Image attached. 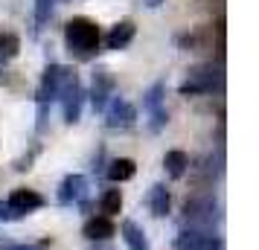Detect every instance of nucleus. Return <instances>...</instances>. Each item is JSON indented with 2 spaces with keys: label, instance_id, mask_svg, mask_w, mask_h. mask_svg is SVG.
I'll use <instances>...</instances> for the list:
<instances>
[{
  "label": "nucleus",
  "instance_id": "nucleus-5",
  "mask_svg": "<svg viewBox=\"0 0 259 250\" xmlns=\"http://www.w3.org/2000/svg\"><path fill=\"white\" fill-rule=\"evenodd\" d=\"M224 241L219 233L204 227H187L175 236V250H222Z\"/></svg>",
  "mask_w": 259,
  "mask_h": 250
},
{
  "label": "nucleus",
  "instance_id": "nucleus-15",
  "mask_svg": "<svg viewBox=\"0 0 259 250\" xmlns=\"http://www.w3.org/2000/svg\"><path fill=\"white\" fill-rule=\"evenodd\" d=\"M105 175H108L111 183H125V180H131L137 175V163H134L131 157H114V160L108 163Z\"/></svg>",
  "mask_w": 259,
  "mask_h": 250
},
{
  "label": "nucleus",
  "instance_id": "nucleus-2",
  "mask_svg": "<svg viewBox=\"0 0 259 250\" xmlns=\"http://www.w3.org/2000/svg\"><path fill=\"white\" fill-rule=\"evenodd\" d=\"M59 102L64 111V122L73 125L82 117V105H84V87L79 82V73L64 67V79H61V90H59Z\"/></svg>",
  "mask_w": 259,
  "mask_h": 250
},
{
  "label": "nucleus",
  "instance_id": "nucleus-11",
  "mask_svg": "<svg viewBox=\"0 0 259 250\" xmlns=\"http://www.w3.org/2000/svg\"><path fill=\"white\" fill-rule=\"evenodd\" d=\"M84 189H88V180H84V175H67V178L61 180L59 186V204H76L84 198Z\"/></svg>",
  "mask_w": 259,
  "mask_h": 250
},
{
  "label": "nucleus",
  "instance_id": "nucleus-13",
  "mask_svg": "<svg viewBox=\"0 0 259 250\" xmlns=\"http://www.w3.org/2000/svg\"><path fill=\"white\" fill-rule=\"evenodd\" d=\"M119 233H122V241H125V247H128V250H152L149 236L143 233V227L137 224V221L125 218V221L119 224Z\"/></svg>",
  "mask_w": 259,
  "mask_h": 250
},
{
  "label": "nucleus",
  "instance_id": "nucleus-8",
  "mask_svg": "<svg viewBox=\"0 0 259 250\" xmlns=\"http://www.w3.org/2000/svg\"><path fill=\"white\" fill-rule=\"evenodd\" d=\"M61 79H64V67H61V64H47V67H44V76H41V84H38V93H35L38 105L50 108V102L59 99Z\"/></svg>",
  "mask_w": 259,
  "mask_h": 250
},
{
  "label": "nucleus",
  "instance_id": "nucleus-6",
  "mask_svg": "<svg viewBox=\"0 0 259 250\" xmlns=\"http://www.w3.org/2000/svg\"><path fill=\"white\" fill-rule=\"evenodd\" d=\"M102 114H105V125L111 131H125L137 122V108L122 96H111V102L105 105Z\"/></svg>",
  "mask_w": 259,
  "mask_h": 250
},
{
  "label": "nucleus",
  "instance_id": "nucleus-4",
  "mask_svg": "<svg viewBox=\"0 0 259 250\" xmlns=\"http://www.w3.org/2000/svg\"><path fill=\"white\" fill-rule=\"evenodd\" d=\"M215 87H219V70L212 64H195L187 73V82L178 87V93L181 96H204V93H212Z\"/></svg>",
  "mask_w": 259,
  "mask_h": 250
},
{
  "label": "nucleus",
  "instance_id": "nucleus-23",
  "mask_svg": "<svg viewBox=\"0 0 259 250\" xmlns=\"http://www.w3.org/2000/svg\"><path fill=\"white\" fill-rule=\"evenodd\" d=\"M6 250H38V247H29V244H12V247H6Z\"/></svg>",
  "mask_w": 259,
  "mask_h": 250
},
{
  "label": "nucleus",
  "instance_id": "nucleus-7",
  "mask_svg": "<svg viewBox=\"0 0 259 250\" xmlns=\"http://www.w3.org/2000/svg\"><path fill=\"white\" fill-rule=\"evenodd\" d=\"M117 90V79L108 67H96L94 70V84H91V105H94L96 114H102L105 105L111 102V96Z\"/></svg>",
  "mask_w": 259,
  "mask_h": 250
},
{
  "label": "nucleus",
  "instance_id": "nucleus-19",
  "mask_svg": "<svg viewBox=\"0 0 259 250\" xmlns=\"http://www.w3.org/2000/svg\"><path fill=\"white\" fill-rule=\"evenodd\" d=\"M18 53H21V38L15 35V32H0V59L9 61Z\"/></svg>",
  "mask_w": 259,
  "mask_h": 250
},
{
  "label": "nucleus",
  "instance_id": "nucleus-14",
  "mask_svg": "<svg viewBox=\"0 0 259 250\" xmlns=\"http://www.w3.org/2000/svg\"><path fill=\"white\" fill-rule=\"evenodd\" d=\"M149 210H152L154 218H166L172 213V195H169V189L163 183H154L149 189Z\"/></svg>",
  "mask_w": 259,
  "mask_h": 250
},
{
  "label": "nucleus",
  "instance_id": "nucleus-18",
  "mask_svg": "<svg viewBox=\"0 0 259 250\" xmlns=\"http://www.w3.org/2000/svg\"><path fill=\"white\" fill-rule=\"evenodd\" d=\"M163 93H166V82H154L146 93H143V108L146 114L154 111V108H163Z\"/></svg>",
  "mask_w": 259,
  "mask_h": 250
},
{
  "label": "nucleus",
  "instance_id": "nucleus-12",
  "mask_svg": "<svg viewBox=\"0 0 259 250\" xmlns=\"http://www.w3.org/2000/svg\"><path fill=\"white\" fill-rule=\"evenodd\" d=\"M114 233H117V227H114V221H111V218H105V215H91V218L82 224V236L91 238V241L111 238Z\"/></svg>",
  "mask_w": 259,
  "mask_h": 250
},
{
  "label": "nucleus",
  "instance_id": "nucleus-25",
  "mask_svg": "<svg viewBox=\"0 0 259 250\" xmlns=\"http://www.w3.org/2000/svg\"><path fill=\"white\" fill-rule=\"evenodd\" d=\"M3 64H6V61H3V59H0V70H3Z\"/></svg>",
  "mask_w": 259,
  "mask_h": 250
},
{
  "label": "nucleus",
  "instance_id": "nucleus-17",
  "mask_svg": "<svg viewBox=\"0 0 259 250\" xmlns=\"http://www.w3.org/2000/svg\"><path fill=\"white\" fill-rule=\"evenodd\" d=\"M99 210L105 218H114V215L122 213V192L119 189H105L102 198H99Z\"/></svg>",
  "mask_w": 259,
  "mask_h": 250
},
{
  "label": "nucleus",
  "instance_id": "nucleus-20",
  "mask_svg": "<svg viewBox=\"0 0 259 250\" xmlns=\"http://www.w3.org/2000/svg\"><path fill=\"white\" fill-rule=\"evenodd\" d=\"M53 3L56 0H35V32L53 18Z\"/></svg>",
  "mask_w": 259,
  "mask_h": 250
},
{
  "label": "nucleus",
  "instance_id": "nucleus-24",
  "mask_svg": "<svg viewBox=\"0 0 259 250\" xmlns=\"http://www.w3.org/2000/svg\"><path fill=\"white\" fill-rule=\"evenodd\" d=\"M146 3H149L152 9H157V6H163V0H146Z\"/></svg>",
  "mask_w": 259,
  "mask_h": 250
},
{
  "label": "nucleus",
  "instance_id": "nucleus-22",
  "mask_svg": "<svg viewBox=\"0 0 259 250\" xmlns=\"http://www.w3.org/2000/svg\"><path fill=\"white\" fill-rule=\"evenodd\" d=\"M21 218L24 215L18 213V210H12L6 201H0V221H21Z\"/></svg>",
  "mask_w": 259,
  "mask_h": 250
},
{
  "label": "nucleus",
  "instance_id": "nucleus-16",
  "mask_svg": "<svg viewBox=\"0 0 259 250\" xmlns=\"http://www.w3.org/2000/svg\"><path fill=\"white\" fill-rule=\"evenodd\" d=\"M163 169H166V175H169L172 180H181L189 172V155L187 152H181V148L166 152L163 155Z\"/></svg>",
  "mask_w": 259,
  "mask_h": 250
},
{
  "label": "nucleus",
  "instance_id": "nucleus-10",
  "mask_svg": "<svg viewBox=\"0 0 259 250\" xmlns=\"http://www.w3.org/2000/svg\"><path fill=\"white\" fill-rule=\"evenodd\" d=\"M6 204H9L12 210H18L21 215H29V213H35V210H41V207H44V198H41L35 189L18 186V189H12V195L6 198Z\"/></svg>",
  "mask_w": 259,
  "mask_h": 250
},
{
  "label": "nucleus",
  "instance_id": "nucleus-1",
  "mask_svg": "<svg viewBox=\"0 0 259 250\" xmlns=\"http://www.w3.org/2000/svg\"><path fill=\"white\" fill-rule=\"evenodd\" d=\"M99 44H102V32H99L94 18L79 15L64 24V47L76 61H94L99 53Z\"/></svg>",
  "mask_w": 259,
  "mask_h": 250
},
{
  "label": "nucleus",
  "instance_id": "nucleus-21",
  "mask_svg": "<svg viewBox=\"0 0 259 250\" xmlns=\"http://www.w3.org/2000/svg\"><path fill=\"white\" fill-rule=\"evenodd\" d=\"M166 122H169V114H166V108H154V111H149V131H163Z\"/></svg>",
  "mask_w": 259,
  "mask_h": 250
},
{
  "label": "nucleus",
  "instance_id": "nucleus-9",
  "mask_svg": "<svg viewBox=\"0 0 259 250\" xmlns=\"http://www.w3.org/2000/svg\"><path fill=\"white\" fill-rule=\"evenodd\" d=\"M134 32H137L134 21H131V18H122V21H117V24L108 29V35L102 38V44H105V49H111V53H119V49H125L131 41H134Z\"/></svg>",
  "mask_w": 259,
  "mask_h": 250
},
{
  "label": "nucleus",
  "instance_id": "nucleus-3",
  "mask_svg": "<svg viewBox=\"0 0 259 250\" xmlns=\"http://www.w3.org/2000/svg\"><path fill=\"white\" fill-rule=\"evenodd\" d=\"M222 215H219V204L212 195H192L184 201V221L189 227H204V230H210L212 221H219Z\"/></svg>",
  "mask_w": 259,
  "mask_h": 250
}]
</instances>
